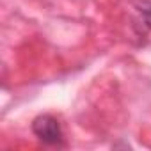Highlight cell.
<instances>
[{"label": "cell", "instance_id": "obj_1", "mask_svg": "<svg viewBox=\"0 0 151 151\" xmlns=\"http://www.w3.org/2000/svg\"><path fill=\"white\" fill-rule=\"evenodd\" d=\"M32 133L39 142L46 146H57V147L64 146V132L60 128V123L57 121V117L50 114L37 116L32 121Z\"/></svg>", "mask_w": 151, "mask_h": 151}, {"label": "cell", "instance_id": "obj_2", "mask_svg": "<svg viewBox=\"0 0 151 151\" xmlns=\"http://www.w3.org/2000/svg\"><path fill=\"white\" fill-rule=\"evenodd\" d=\"M128 4L135 14L133 29L139 37L151 34V0H128Z\"/></svg>", "mask_w": 151, "mask_h": 151}]
</instances>
